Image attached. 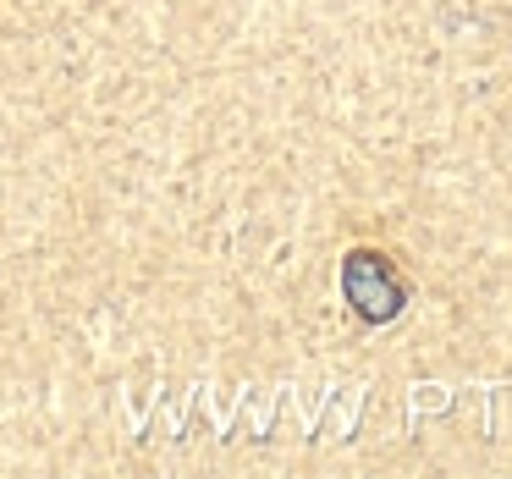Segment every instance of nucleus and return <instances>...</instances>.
Segmentation results:
<instances>
[{
  "label": "nucleus",
  "instance_id": "1",
  "mask_svg": "<svg viewBox=\"0 0 512 479\" xmlns=\"http://www.w3.org/2000/svg\"><path fill=\"white\" fill-rule=\"evenodd\" d=\"M342 298L364 325H391L408 309V281L386 248H347L342 254Z\"/></svg>",
  "mask_w": 512,
  "mask_h": 479
}]
</instances>
